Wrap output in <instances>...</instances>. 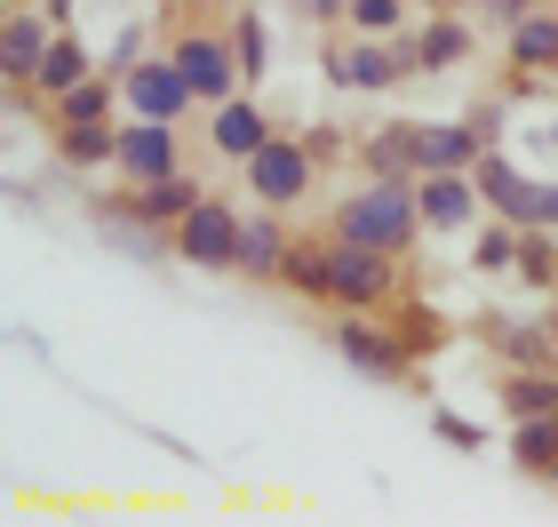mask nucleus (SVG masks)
I'll return each instance as SVG.
<instances>
[{
	"label": "nucleus",
	"mask_w": 558,
	"mask_h": 527,
	"mask_svg": "<svg viewBox=\"0 0 558 527\" xmlns=\"http://www.w3.org/2000/svg\"><path fill=\"white\" fill-rule=\"evenodd\" d=\"M408 232H415V208H408V192H399V184H367V192L343 208V240L408 248Z\"/></svg>",
	"instance_id": "1"
},
{
	"label": "nucleus",
	"mask_w": 558,
	"mask_h": 527,
	"mask_svg": "<svg viewBox=\"0 0 558 527\" xmlns=\"http://www.w3.org/2000/svg\"><path fill=\"white\" fill-rule=\"evenodd\" d=\"M327 288H336L343 304H375V296H384V248L343 240L336 256H327Z\"/></svg>",
	"instance_id": "2"
},
{
	"label": "nucleus",
	"mask_w": 558,
	"mask_h": 527,
	"mask_svg": "<svg viewBox=\"0 0 558 527\" xmlns=\"http://www.w3.org/2000/svg\"><path fill=\"white\" fill-rule=\"evenodd\" d=\"M184 256H192V264H232V256H240V224H232V208L199 200V208L184 216Z\"/></svg>",
	"instance_id": "3"
},
{
	"label": "nucleus",
	"mask_w": 558,
	"mask_h": 527,
	"mask_svg": "<svg viewBox=\"0 0 558 527\" xmlns=\"http://www.w3.org/2000/svg\"><path fill=\"white\" fill-rule=\"evenodd\" d=\"M303 176H312V160H303V144H264V153H247V184H256L264 200H295Z\"/></svg>",
	"instance_id": "4"
},
{
	"label": "nucleus",
	"mask_w": 558,
	"mask_h": 527,
	"mask_svg": "<svg viewBox=\"0 0 558 527\" xmlns=\"http://www.w3.org/2000/svg\"><path fill=\"white\" fill-rule=\"evenodd\" d=\"M129 96H136L144 120H175L184 96H192V81H184V64H144V72H129Z\"/></svg>",
	"instance_id": "5"
},
{
	"label": "nucleus",
	"mask_w": 558,
	"mask_h": 527,
	"mask_svg": "<svg viewBox=\"0 0 558 527\" xmlns=\"http://www.w3.org/2000/svg\"><path fill=\"white\" fill-rule=\"evenodd\" d=\"M129 176H144V184H160V176H175V153H168V120H144V129L120 136V153H112Z\"/></svg>",
	"instance_id": "6"
},
{
	"label": "nucleus",
	"mask_w": 558,
	"mask_h": 527,
	"mask_svg": "<svg viewBox=\"0 0 558 527\" xmlns=\"http://www.w3.org/2000/svg\"><path fill=\"white\" fill-rule=\"evenodd\" d=\"M175 64H184L192 96H223V88H232V64H240V48H223V40H184V48H175Z\"/></svg>",
	"instance_id": "7"
},
{
	"label": "nucleus",
	"mask_w": 558,
	"mask_h": 527,
	"mask_svg": "<svg viewBox=\"0 0 558 527\" xmlns=\"http://www.w3.org/2000/svg\"><path fill=\"white\" fill-rule=\"evenodd\" d=\"M478 192H487L502 216H535V184H526L511 160H478Z\"/></svg>",
	"instance_id": "8"
},
{
	"label": "nucleus",
	"mask_w": 558,
	"mask_h": 527,
	"mask_svg": "<svg viewBox=\"0 0 558 527\" xmlns=\"http://www.w3.org/2000/svg\"><path fill=\"white\" fill-rule=\"evenodd\" d=\"M264 144L271 136H264V112L256 105H223L216 112V153H264Z\"/></svg>",
	"instance_id": "9"
},
{
	"label": "nucleus",
	"mask_w": 558,
	"mask_h": 527,
	"mask_svg": "<svg viewBox=\"0 0 558 527\" xmlns=\"http://www.w3.org/2000/svg\"><path fill=\"white\" fill-rule=\"evenodd\" d=\"M343 360H351V368H367V375H399V368H408V360H399V344H384L375 328H360V320L343 328Z\"/></svg>",
	"instance_id": "10"
},
{
	"label": "nucleus",
	"mask_w": 558,
	"mask_h": 527,
	"mask_svg": "<svg viewBox=\"0 0 558 527\" xmlns=\"http://www.w3.org/2000/svg\"><path fill=\"white\" fill-rule=\"evenodd\" d=\"M415 208H423L430 224H463V216H471V192H463V184H454V176H430V184H423V200H415Z\"/></svg>",
	"instance_id": "11"
},
{
	"label": "nucleus",
	"mask_w": 558,
	"mask_h": 527,
	"mask_svg": "<svg viewBox=\"0 0 558 527\" xmlns=\"http://www.w3.org/2000/svg\"><path fill=\"white\" fill-rule=\"evenodd\" d=\"M463 48H471V33H463V24H430V33H423V48H415V64L447 72V64H463Z\"/></svg>",
	"instance_id": "12"
},
{
	"label": "nucleus",
	"mask_w": 558,
	"mask_h": 527,
	"mask_svg": "<svg viewBox=\"0 0 558 527\" xmlns=\"http://www.w3.org/2000/svg\"><path fill=\"white\" fill-rule=\"evenodd\" d=\"M415 153H423L430 168H463V160L478 153V144H471L463 129H423V136H415Z\"/></svg>",
	"instance_id": "13"
},
{
	"label": "nucleus",
	"mask_w": 558,
	"mask_h": 527,
	"mask_svg": "<svg viewBox=\"0 0 558 527\" xmlns=\"http://www.w3.org/2000/svg\"><path fill=\"white\" fill-rule=\"evenodd\" d=\"M336 72H343V81H360V88H367V81H375V88H384V81H391V72H399V57H391V48H351V57H343Z\"/></svg>",
	"instance_id": "14"
},
{
	"label": "nucleus",
	"mask_w": 558,
	"mask_h": 527,
	"mask_svg": "<svg viewBox=\"0 0 558 527\" xmlns=\"http://www.w3.org/2000/svg\"><path fill=\"white\" fill-rule=\"evenodd\" d=\"M33 81H40V88H72V81H81V48L57 40V48H48V57L33 64Z\"/></svg>",
	"instance_id": "15"
},
{
	"label": "nucleus",
	"mask_w": 558,
	"mask_h": 527,
	"mask_svg": "<svg viewBox=\"0 0 558 527\" xmlns=\"http://www.w3.org/2000/svg\"><path fill=\"white\" fill-rule=\"evenodd\" d=\"M519 456L535 464V471H550V464H558V423H550V416H535V423L519 432Z\"/></svg>",
	"instance_id": "16"
},
{
	"label": "nucleus",
	"mask_w": 558,
	"mask_h": 527,
	"mask_svg": "<svg viewBox=\"0 0 558 527\" xmlns=\"http://www.w3.org/2000/svg\"><path fill=\"white\" fill-rule=\"evenodd\" d=\"M40 57H48V48H40V24L16 16V24H9V72H33Z\"/></svg>",
	"instance_id": "17"
},
{
	"label": "nucleus",
	"mask_w": 558,
	"mask_h": 527,
	"mask_svg": "<svg viewBox=\"0 0 558 527\" xmlns=\"http://www.w3.org/2000/svg\"><path fill=\"white\" fill-rule=\"evenodd\" d=\"M558 57V24L535 16V24H519V64H550Z\"/></svg>",
	"instance_id": "18"
},
{
	"label": "nucleus",
	"mask_w": 558,
	"mask_h": 527,
	"mask_svg": "<svg viewBox=\"0 0 558 527\" xmlns=\"http://www.w3.org/2000/svg\"><path fill=\"white\" fill-rule=\"evenodd\" d=\"M240 264H256V272L279 264V232H271V224H247V232H240Z\"/></svg>",
	"instance_id": "19"
},
{
	"label": "nucleus",
	"mask_w": 558,
	"mask_h": 527,
	"mask_svg": "<svg viewBox=\"0 0 558 527\" xmlns=\"http://www.w3.org/2000/svg\"><path fill=\"white\" fill-rule=\"evenodd\" d=\"M72 160H105V153H120V136H105L96 120H72V144H64Z\"/></svg>",
	"instance_id": "20"
},
{
	"label": "nucleus",
	"mask_w": 558,
	"mask_h": 527,
	"mask_svg": "<svg viewBox=\"0 0 558 527\" xmlns=\"http://www.w3.org/2000/svg\"><path fill=\"white\" fill-rule=\"evenodd\" d=\"M511 408L519 416H550L558 408V384H511Z\"/></svg>",
	"instance_id": "21"
},
{
	"label": "nucleus",
	"mask_w": 558,
	"mask_h": 527,
	"mask_svg": "<svg viewBox=\"0 0 558 527\" xmlns=\"http://www.w3.org/2000/svg\"><path fill=\"white\" fill-rule=\"evenodd\" d=\"M232 48H240V64H247V81H256V72H264V24H256V16H247V24H240V33H232Z\"/></svg>",
	"instance_id": "22"
},
{
	"label": "nucleus",
	"mask_w": 558,
	"mask_h": 527,
	"mask_svg": "<svg viewBox=\"0 0 558 527\" xmlns=\"http://www.w3.org/2000/svg\"><path fill=\"white\" fill-rule=\"evenodd\" d=\"M399 0H351V24H367V33H391Z\"/></svg>",
	"instance_id": "23"
},
{
	"label": "nucleus",
	"mask_w": 558,
	"mask_h": 527,
	"mask_svg": "<svg viewBox=\"0 0 558 527\" xmlns=\"http://www.w3.org/2000/svg\"><path fill=\"white\" fill-rule=\"evenodd\" d=\"M96 112H105V88H72L64 96V120H96Z\"/></svg>",
	"instance_id": "24"
},
{
	"label": "nucleus",
	"mask_w": 558,
	"mask_h": 527,
	"mask_svg": "<svg viewBox=\"0 0 558 527\" xmlns=\"http://www.w3.org/2000/svg\"><path fill=\"white\" fill-rule=\"evenodd\" d=\"M511 256H519V240H511V232H495L487 248H478V264H511Z\"/></svg>",
	"instance_id": "25"
},
{
	"label": "nucleus",
	"mask_w": 558,
	"mask_h": 527,
	"mask_svg": "<svg viewBox=\"0 0 558 527\" xmlns=\"http://www.w3.org/2000/svg\"><path fill=\"white\" fill-rule=\"evenodd\" d=\"M526 224H558V184H535V216Z\"/></svg>",
	"instance_id": "26"
},
{
	"label": "nucleus",
	"mask_w": 558,
	"mask_h": 527,
	"mask_svg": "<svg viewBox=\"0 0 558 527\" xmlns=\"http://www.w3.org/2000/svg\"><path fill=\"white\" fill-rule=\"evenodd\" d=\"M439 440H454V447H478V432H471L463 416H439Z\"/></svg>",
	"instance_id": "27"
},
{
	"label": "nucleus",
	"mask_w": 558,
	"mask_h": 527,
	"mask_svg": "<svg viewBox=\"0 0 558 527\" xmlns=\"http://www.w3.org/2000/svg\"><path fill=\"white\" fill-rule=\"evenodd\" d=\"M303 9H312V16H336V9H343V0H303Z\"/></svg>",
	"instance_id": "28"
},
{
	"label": "nucleus",
	"mask_w": 558,
	"mask_h": 527,
	"mask_svg": "<svg viewBox=\"0 0 558 527\" xmlns=\"http://www.w3.org/2000/svg\"><path fill=\"white\" fill-rule=\"evenodd\" d=\"M495 9H502V16H519V9H526V0H495Z\"/></svg>",
	"instance_id": "29"
}]
</instances>
